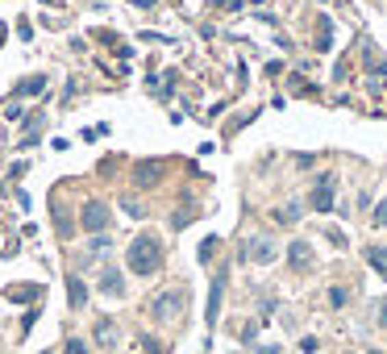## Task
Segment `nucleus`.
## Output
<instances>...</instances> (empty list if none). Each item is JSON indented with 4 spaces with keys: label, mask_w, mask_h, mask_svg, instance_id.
<instances>
[{
    "label": "nucleus",
    "mask_w": 387,
    "mask_h": 354,
    "mask_svg": "<svg viewBox=\"0 0 387 354\" xmlns=\"http://www.w3.org/2000/svg\"><path fill=\"white\" fill-rule=\"evenodd\" d=\"M325 233H329V242H334V246H346V233L342 229H325Z\"/></svg>",
    "instance_id": "obj_22"
},
{
    "label": "nucleus",
    "mask_w": 387,
    "mask_h": 354,
    "mask_svg": "<svg viewBox=\"0 0 387 354\" xmlns=\"http://www.w3.org/2000/svg\"><path fill=\"white\" fill-rule=\"evenodd\" d=\"M371 221H375L379 229L387 225V200H379V205H375V213H371Z\"/></svg>",
    "instance_id": "obj_20"
},
{
    "label": "nucleus",
    "mask_w": 387,
    "mask_h": 354,
    "mask_svg": "<svg viewBox=\"0 0 387 354\" xmlns=\"http://www.w3.org/2000/svg\"><path fill=\"white\" fill-rule=\"evenodd\" d=\"M275 255H279V246L271 238H246V246H242V263H254V267L275 263Z\"/></svg>",
    "instance_id": "obj_4"
},
{
    "label": "nucleus",
    "mask_w": 387,
    "mask_h": 354,
    "mask_svg": "<svg viewBox=\"0 0 387 354\" xmlns=\"http://www.w3.org/2000/svg\"><path fill=\"white\" fill-rule=\"evenodd\" d=\"M184 309H188V292L184 288H167V292H158L150 300V317L154 321H175Z\"/></svg>",
    "instance_id": "obj_2"
},
{
    "label": "nucleus",
    "mask_w": 387,
    "mask_h": 354,
    "mask_svg": "<svg viewBox=\"0 0 387 354\" xmlns=\"http://www.w3.org/2000/svg\"><path fill=\"white\" fill-rule=\"evenodd\" d=\"M375 321H383V325H387V300H383V305H375Z\"/></svg>",
    "instance_id": "obj_23"
},
{
    "label": "nucleus",
    "mask_w": 387,
    "mask_h": 354,
    "mask_svg": "<svg viewBox=\"0 0 387 354\" xmlns=\"http://www.w3.org/2000/svg\"><path fill=\"white\" fill-rule=\"evenodd\" d=\"M108 246H113V242H108V233H96V238L88 242V250H92V255H104Z\"/></svg>",
    "instance_id": "obj_16"
},
{
    "label": "nucleus",
    "mask_w": 387,
    "mask_h": 354,
    "mask_svg": "<svg viewBox=\"0 0 387 354\" xmlns=\"http://www.w3.org/2000/svg\"><path fill=\"white\" fill-rule=\"evenodd\" d=\"M288 263H292L296 271L312 267V246H308V242H292V246H288Z\"/></svg>",
    "instance_id": "obj_9"
},
{
    "label": "nucleus",
    "mask_w": 387,
    "mask_h": 354,
    "mask_svg": "<svg viewBox=\"0 0 387 354\" xmlns=\"http://www.w3.org/2000/svg\"><path fill=\"white\" fill-rule=\"evenodd\" d=\"M67 305L71 309H84L88 305V283L79 275H67Z\"/></svg>",
    "instance_id": "obj_10"
},
{
    "label": "nucleus",
    "mask_w": 387,
    "mask_h": 354,
    "mask_svg": "<svg viewBox=\"0 0 387 354\" xmlns=\"http://www.w3.org/2000/svg\"><path fill=\"white\" fill-rule=\"evenodd\" d=\"M100 292L113 296V300H121V296H125V275H121L117 267H104V271H100Z\"/></svg>",
    "instance_id": "obj_8"
},
{
    "label": "nucleus",
    "mask_w": 387,
    "mask_h": 354,
    "mask_svg": "<svg viewBox=\"0 0 387 354\" xmlns=\"http://www.w3.org/2000/svg\"><path fill=\"white\" fill-rule=\"evenodd\" d=\"M46 92V79L42 75H34V79H21L17 84V96H42Z\"/></svg>",
    "instance_id": "obj_14"
},
{
    "label": "nucleus",
    "mask_w": 387,
    "mask_h": 354,
    "mask_svg": "<svg viewBox=\"0 0 387 354\" xmlns=\"http://www.w3.org/2000/svg\"><path fill=\"white\" fill-rule=\"evenodd\" d=\"M63 354H92V350H88L84 338H67V350H63Z\"/></svg>",
    "instance_id": "obj_19"
},
{
    "label": "nucleus",
    "mask_w": 387,
    "mask_h": 354,
    "mask_svg": "<svg viewBox=\"0 0 387 354\" xmlns=\"http://www.w3.org/2000/svg\"><path fill=\"white\" fill-rule=\"evenodd\" d=\"M221 300H225V275H216L212 288H208V309H204L208 325H216V317H221Z\"/></svg>",
    "instance_id": "obj_7"
},
{
    "label": "nucleus",
    "mask_w": 387,
    "mask_h": 354,
    "mask_svg": "<svg viewBox=\"0 0 387 354\" xmlns=\"http://www.w3.org/2000/svg\"><path fill=\"white\" fill-rule=\"evenodd\" d=\"M125 267H129L134 275H154V271L162 267V242H158L154 233H138V238L129 242V250H125Z\"/></svg>",
    "instance_id": "obj_1"
},
{
    "label": "nucleus",
    "mask_w": 387,
    "mask_h": 354,
    "mask_svg": "<svg viewBox=\"0 0 387 354\" xmlns=\"http://www.w3.org/2000/svg\"><path fill=\"white\" fill-rule=\"evenodd\" d=\"M300 213H304V209H300L296 200H292V205H284L279 213H275V221H284V225H296V221H300Z\"/></svg>",
    "instance_id": "obj_15"
},
{
    "label": "nucleus",
    "mask_w": 387,
    "mask_h": 354,
    "mask_svg": "<svg viewBox=\"0 0 387 354\" xmlns=\"http://www.w3.org/2000/svg\"><path fill=\"white\" fill-rule=\"evenodd\" d=\"M162 171H167V167H162L158 159H142V163L134 167V184H138V188H154V184L162 179Z\"/></svg>",
    "instance_id": "obj_6"
},
{
    "label": "nucleus",
    "mask_w": 387,
    "mask_h": 354,
    "mask_svg": "<svg viewBox=\"0 0 387 354\" xmlns=\"http://www.w3.org/2000/svg\"><path fill=\"white\" fill-rule=\"evenodd\" d=\"M121 209H125V213H129V217H146V209H142V205H138V200H125V205H121Z\"/></svg>",
    "instance_id": "obj_21"
},
{
    "label": "nucleus",
    "mask_w": 387,
    "mask_h": 354,
    "mask_svg": "<svg viewBox=\"0 0 387 354\" xmlns=\"http://www.w3.org/2000/svg\"><path fill=\"white\" fill-rule=\"evenodd\" d=\"M42 5H59V0H42Z\"/></svg>",
    "instance_id": "obj_24"
},
{
    "label": "nucleus",
    "mask_w": 387,
    "mask_h": 354,
    "mask_svg": "<svg viewBox=\"0 0 387 354\" xmlns=\"http://www.w3.org/2000/svg\"><path fill=\"white\" fill-rule=\"evenodd\" d=\"M108 221H113V213H108V205L104 200H88L84 205V213H79V225H84V233H108Z\"/></svg>",
    "instance_id": "obj_3"
},
{
    "label": "nucleus",
    "mask_w": 387,
    "mask_h": 354,
    "mask_svg": "<svg viewBox=\"0 0 387 354\" xmlns=\"http://www.w3.org/2000/svg\"><path fill=\"white\" fill-rule=\"evenodd\" d=\"M316 29H321V34H316V50H321V55H325V50H334V21L321 13V17H316Z\"/></svg>",
    "instance_id": "obj_11"
},
{
    "label": "nucleus",
    "mask_w": 387,
    "mask_h": 354,
    "mask_svg": "<svg viewBox=\"0 0 387 354\" xmlns=\"http://www.w3.org/2000/svg\"><path fill=\"white\" fill-rule=\"evenodd\" d=\"M216 246H221L216 238H204V242H200V263H208V259L216 255Z\"/></svg>",
    "instance_id": "obj_17"
},
{
    "label": "nucleus",
    "mask_w": 387,
    "mask_h": 354,
    "mask_svg": "<svg viewBox=\"0 0 387 354\" xmlns=\"http://www.w3.org/2000/svg\"><path fill=\"white\" fill-rule=\"evenodd\" d=\"M375 354H383V350H375Z\"/></svg>",
    "instance_id": "obj_26"
},
{
    "label": "nucleus",
    "mask_w": 387,
    "mask_h": 354,
    "mask_svg": "<svg viewBox=\"0 0 387 354\" xmlns=\"http://www.w3.org/2000/svg\"><path fill=\"white\" fill-rule=\"evenodd\" d=\"M366 263L387 279V250H383V246H366Z\"/></svg>",
    "instance_id": "obj_13"
},
{
    "label": "nucleus",
    "mask_w": 387,
    "mask_h": 354,
    "mask_svg": "<svg viewBox=\"0 0 387 354\" xmlns=\"http://www.w3.org/2000/svg\"><path fill=\"white\" fill-rule=\"evenodd\" d=\"M346 288H329V305H334V309H346Z\"/></svg>",
    "instance_id": "obj_18"
},
{
    "label": "nucleus",
    "mask_w": 387,
    "mask_h": 354,
    "mask_svg": "<svg viewBox=\"0 0 387 354\" xmlns=\"http://www.w3.org/2000/svg\"><path fill=\"white\" fill-rule=\"evenodd\" d=\"M92 333H96V342H100V346H117V325L108 321V317H100Z\"/></svg>",
    "instance_id": "obj_12"
},
{
    "label": "nucleus",
    "mask_w": 387,
    "mask_h": 354,
    "mask_svg": "<svg viewBox=\"0 0 387 354\" xmlns=\"http://www.w3.org/2000/svg\"><path fill=\"white\" fill-rule=\"evenodd\" d=\"M334 192H338V175H321L316 188H312V196H308V205L316 213H329V209H334Z\"/></svg>",
    "instance_id": "obj_5"
},
{
    "label": "nucleus",
    "mask_w": 387,
    "mask_h": 354,
    "mask_svg": "<svg viewBox=\"0 0 387 354\" xmlns=\"http://www.w3.org/2000/svg\"><path fill=\"white\" fill-rule=\"evenodd\" d=\"M42 354H54V350H42Z\"/></svg>",
    "instance_id": "obj_25"
}]
</instances>
